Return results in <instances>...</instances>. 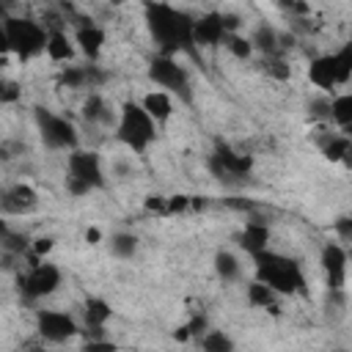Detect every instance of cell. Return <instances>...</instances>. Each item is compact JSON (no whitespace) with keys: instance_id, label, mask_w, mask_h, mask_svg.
<instances>
[{"instance_id":"33","label":"cell","mask_w":352,"mask_h":352,"mask_svg":"<svg viewBox=\"0 0 352 352\" xmlns=\"http://www.w3.org/2000/svg\"><path fill=\"white\" fill-rule=\"evenodd\" d=\"M267 72L272 74V77H278V80H289V66L283 63V58L280 55H272V58H267Z\"/></svg>"},{"instance_id":"36","label":"cell","mask_w":352,"mask_h":352,"mask_svg":"<svg viewBox=\"0 0 352 352\" xmlns=\"http://www.w3.org/2000/svg\"><path fill=\"white\" fill-rule=\"evenodd\" d=\"M30 248H33V256L41 258V256H47V253L55 248V239H52V236H36V239L30 242Z\"/></svg>"},{"instance_id":"11","label":"cell","mask_w":352,"mask_h":352,"mask_svg":"<svg viewBox=\"0 0 352 352\" xmlns=\"http://www.w3.org/2000/svg\"><path fill=\"white\" fill-rule=\"evenodd\" d=\"M66 173L82 179V182L91 184V187H102V184H104L102 162H99V154H96V151H77V148H74V151L69 154V160H66Z\"/></svg>"},{"instance_id":"38","label":"cell","mask_w":352,"mask_h":352,"mask_svg":"<svg viewBox=\"0 0 352 352\" xmlns=\"http://www.w3.org/2000/svg\"><path fill=\"white\" fill-rule=\"evenodd\" d=\"M187 327H190V333H192V338H201L209 327H206V316L204 314H198V316H192L190 322H187Z\"/></svg>"},{"instance_id":"23","label":"cell","mask_w":352,"mask_h":352,"mask_svg":"<svg viewBox=\"0 0 352 352\" xmlns=\"http://www.w3.org/2000/svg\"><path fill=\"white\" fill-rule=\"evenodd\" d=\"M214 272H217V278H220V280L231 283V280H236V278H239L242 264H239V258H236L234 253L220 250V253L214 256Z\"/></svg>"},{"instance_id":"3","label":"cell","mask_w":352,"mask_h":352,"mask_svg":"<svg viewBox=\"0 0 352 352\" xmlns=\"http://www.w3.org/2000/svg\"><path fill=\"white\" fill-rule=\"evenodd\" d=\"M47 38H50V30L41 28L36 19L6 14V19H3V52H16L22 60H28V58L47 50Z\"/></svg>"},{"instance_id":"32","label":"cell","mask_w":352,"mask_h":352,"mask_svg":"<svg viewBox=\"0 0 352 352\" xmlns=\"http://www.w3.org/2000/svg\"><path fill=\"white\" fill-rule=\"evenodd\" d=\"M190 201L192 195H184V192H176V195H168V214H182L190 209Z\"/></svg>"},{"instance_id":"5","label":"cell","mask_w":352,"mask_h":352,"mask_svg":"<svg viewBox=\"0 0 352 352\" xmlns=\"http://www.w3.org/2000/svg\"><path fill=\"white\" fill-rule=\"evenodd\" d=\"M148 80L154 85H160L168 94H179L184 99H190V77L187 69L173 58V55H157L148 63Z\"/></svg>"},{"instance_id":"42","label":"cell","mask_w":352,"mask_h":352,"mask_svg":"<svg viewBox=\"0 0 352 352\" xmlns=\"http://www.w3.org/2000/svg\"><path fill=\"white\" fill-rule=\"evenodd\" d=\"M226 204H228L231 209H245V212H250V209H253V204H250V201H236V198H228Z\"/></svg>"},{"instance_id":"22","label":"cell","mask_w":352,"mask_h":352,"mask_svg":"<svg viewBox=\"0 0 352 352\" xmlns=\"http://www.w3.org/2000/svg\"><path fill=\"white\" fill-rule=\"evenodd\" d=\"M253 47L258 52H264V58H272V55H280V44H278V33L270 28V25H258L256 33L250 36Z\"/></svg>"},{"instance_id":"1","label":"cell","mask_w":352,"mask_h":352,"mask_svg":"<svg viewBox=\"0 0 352 352\" xmlns=\"http://www.w3.org/2000/svg\"><path fill=\"white\" fill-rule=\"evenodd\" d=\"M146 28L154 38V44L160 47V55H173L179 50H190L195 44L192 38V28L195 19L170 6V3H146Z\"/></svg>"},{"instance_id":"6","label":"cell","mask_w":352,"mask_h":352,"mask_svg":"<svg viewBox=\"0 0 352 352\" xmlns=\"http://www.w3.org/2000/svg\"><path fill=\"white\" fill-rule=\"evenodd\" d=\"M36 124H38V132H41V140H44L47 148H69V151H74L77 129H74V124L69 118L38 107L36 110Z\"/></svg>"},{"instance_id":"25","label":"cell","mask_w":352,"mask_h":352,"mask_svg":"<svg viewBox=\"0 0 352 352\" xmlns=\"http://www.w3.org/2000/svg\"><path fill=\"white\" fill-rule=\"evenodd\" d=\"M110 253L116 258H132L138 253V236L129 231H118L110 236Z\"/></svg>"},{"instance_id":"12","label":"cell","mask_w":352,"mask_h":352,"mask_svg":"<svg viewBox=\"0 0 352 352\" xmlns=\"http://www.w3.org/2000/svg\"><path fill=\"white\" fill-rule=\"evenodd\" d=\"M192 38L198 47H217L220 41L226 44L228 38V30H226V22H223V14H204L195 19V28H192Z\"/></svg>"},{"instance_id":"28","label":"cell","mask_w":352,"mask_h":352,"mask_svg":"<svg viewBox=\"0 0 352 352\" xmlns=\"http://www.w3.org/2000/svg\"><path fill=\"white\" fill-rule=\"evenodd\" d=\"M226 47H228V52H231L236 60H250V58H253V52H256L253 41H250L248 36H239V33H228Z\"/></svg>"},{"instance_id":"46","label":"cell","mask_w":352,"mask_h":352,"mask_svg":"<svg viewBox=\"0 0 352 352\" xmlns=\"http://www.w3.org/2000/svg\"><path fill=\"white\" fill-rule=\"evenodd\" d=\"M341 165H344V168H349V170H352V143H349V148H346V151H344V157H341Z\"/></svg>"},{"instance_id":"47","label":"cell","mask_w":352,"mask_h":352,"mask_svg":"<svg viewBox=\"0 0 352 352\" xmlns=\"http://www.w3.org/2000/svg\"><path fill=\"white\" fill-rule=\"evenodd\" d=\"M338 228H341L344 234H349V236H352V214H349V217H346L344 223H338Z\"/></svg>"},{"instance_id":"45","label":"cell","mask_w":352,"mask_h":352,"mask_svg":"<svg viewBox=\"0 0 352 352\" xmlns=\"http://www.w3.org/2000/svg\"><path fill=\"white\" fill-rule=\"evenodd\" d=\"M85 239H88V242H91V245H96V242H99V239H102V234H99V231H96V228H88V231H85Z\"/></svg>"},{"instance_id":"34","label":"cell","mask_w":352,"mask_h":352,"mask_svg":"<svg viewBox=\"0 0 352 352\" xmlns=\"http://www.w3.org/2000/svg\"><path fill=\"white\" fill-rule=\"evenodd\" d=\"M143 206H146V212H157V214H168V198L165 195H146V201H143Z\"/></svg>"},{"instance_id":"13","label":"cell","mask_w":352,"mask_h":352,"mask_svg":"<svg viewBox=\"0 0 352 352\" xmlns=\"http://www.w3.org/2000/svg\"><path fill=\"white\" fill-rule=\"evenodd\" d=\"M0 206H3L6 214H28V212H33V209L38 206V195H36V190H33L30 184L16 182V184H11V187L3 192Z\"/></svg>"},{"instance_id":"41","label":"cell","mask_w":352,"mask_h":352,"mask_svg":"<svg viewBox=\"0 0 352 352\" xmlns=\"http://www.w3.org/2000/svg\"><path fill=\"white\" fill-rule=\"evenodd\" d=\"M223 22H226L228 33H236V28H239V16L236 14H223Z\"/></svg>"},{"instance_id":"19","label":"cell","mask_w":352,"mask_h":352,"mask_svg":"<svg viewBox=\"0 0 352 352\" xmlns=\"http://www.w3.org/2000/svg\"><path fill=\"white\" fill-rule=\"evenodd\" d=\"M82 316H85V324H88L91 330H102V327L107 324V319L113 316V308H110V302L102 300V297H88L85 305H82Z\"/></svg>"},{"instance_id":"35","label":"cell","mask_w":352,"mask_h":352,"mask_svg":"<svg viewBox=\"0 0 352 352\" xmlns=\"http://www.w3.org/2000/svg\"><path fill=\"white\" fill-rule=\"evenodd\" d=\"M66 190H69L72 195H77V198H80V195H88L94 187H91V184H85L82 179H77V176H69V173H66Z\"/></svg>"},{"instance_id":"17","label":"cell","mask_w":352,"mask_h":352,"mask_svg":"<svg viewBox=\"0 0 352 352\" xmlns=\"http://www.w3.org/2000/svg\"><path fill=\"white\" fill-rule=\"evenodd\" d=\"M239 245H242V250L250 253V256L267 250V245H270V228H267V223H261V220H248L245 228H242V234H239Z\"/></svg>"},{"instance_id":"48","label":"cell","mask_w":352,"mask_h":352,"mask_svg":"<svg viewBox=\"0 0 352 352\" xmlns=\"http://www.w3.org/2000/svg\"><path fill=\"white\" fill-rule=\"evenodd\" d=\"M278 3H280V6H286V8H294L300 0H278Z\"/></svg>"},{"instance_id":"24","label":"cell","mask_w":352,"mask_h":352,"mask_svg":"<svg viewBox=\"0 0 352 352\" xmlns=\"http://www.w3.org/2000/svg\"><path fill=\"white\" fill-rule=\"evenodd\" d=\"M330 118L341 129H352V94H341L330 99Z\"/></svg>"},{"instance_id":"39","label":"cell","mask_w":352,"mask_h":352,"mask_svg":"<svg viewBox=\"0 0 352 352\" xmlns=\"http://www.w3.org/2000/svg\"><path fill=\"white\" fill-rule=\"evenodd\" d=\"M311 107H314V116L316 118H330V102L322 99V102H314Z\"/></svg>"},{"instance_id":"16","label":"cell","mask_w":352,"mask_h":352,"mask_svg":"<svg viewBox=\"0 0 352 352\" xmlns=\"http://www.w3.org/2000/svg\"><path fill=\"white\" fill-rule=\"evenodd\" d=\"M44 52L55 63H72L74 55H77V41L66 30L55 28V30H50V38H47V50Z\"/></svg>"},{"instance_id":"10","label":"cell","mask_w":352,"mask_h":352,"mask_svg":"<svg viewBox=\"0 0 352 352\" xmlns=\"http://www.w3.org/2000/svg\"><path fill=\"white\" fill-rule=\"evenodd\" d=\"M209 168H212L214 176H245L253 168V157L236 154L234 148H228L226 143H220L214 148V154L209 157Z\"/></svg>"},{"instance_id":"30","label":"cell","mask_w":352,"mask_h":352,"mask_svg":"<svg viewBox=\"0 0 352 352\" xmlns=\"http://www.w3.org/2000/svg\"><path fill=\"white\" fill-rule=\"evenodd\" d=\"M336 55V69H338V85L352 80V41H346Z\"/></svg>"},{"instance_id":"21","label":"cell","mask_w":352,"mask_h":352,"mask_svg":"<svg viewBox=\"0 0 352 352\" xmlns=\"http://www.w3.org/2000/svg\"><path fill=\"white\" fill-rule=\"evenodd\" d=\"M248 302L253 305V308H270L272 302H278V292L270 286V283H264V280H250L248 283Z\"/></svg>"},{"instance_id":"40","label":"cell","mask_w":352,"mask_h":352,"mask_svg":"<svg viewBox=\"0 0 352 352\" xmlns=\"http://www.w3.org/2000/svg\"><path fill=\"white\" fill-rule=\"evenodd\" d=\"M294 30H289V33H278V44H280V50H289V47H294Z\"/></svg>"},{"instance_id":"18","label":"cell","mask_w":352,"mask_h":352,"mask_svg":"<svg viewBox=\"0 0 352 352\" xmlns=\"http://www.w3.org/2000/svg\"><path fill=\"white\" fill-rule=\"evenodd\" d=\"M140 104L146 107V113L157 121V124H165L170 116H173V99H170V94L168 91H148L143 99H140Z\"/></svg>"},{"instance_id":"7","label":"cell","mask_w":352,"mask_h":352,"mask_svg":"<svg viewBox=\"0 0 352 352\" xmlns=\"http://www.w3.org/2000/svg\"><path fill=\"white\" fill-rule=\"evenodd\" d=\"M60 286V270L55 264H30L28 275H22L19 280V292L25 294V300H41L50 297L55 289Z\"/></svg>"},{"instance_id":"44","label":"cell","mask_w":352,"mask_h":352,"mask_svg":"<svg viewBox=\"0 0 352 352\" xmlns=\"http://www.w3.org/2000/svg\"><path fill=\"white\" fill-rule=\"evenodd\" d=\"M190 209H192V212H201V209H206V198H201V195H192V201H190Z\"/></svg>"},{"instance_id":"8","label":"cell","mask_w":352,"mask_h":352,"mask_svg":"<svg viewBox=\"0 0 352 352\" xmlns=\"http://www.w3.org/2000/svg\"><path fill=\"white\" fill-rule=\"evenodd\" d=\"M36 330L44 341H52V344H63L80 333L74 316L63 311H44V308L36 314Z\"/></svg>"},{"instance_id":"15","label":"cell","mask_w":352,"mask_h":352,"mask_svg":"<svg viewBox=\"0 0 352 352\" xmlns=\"http://www.w3.org/2000/svg\"><path fill=\"white\" fill-rule=\"evenodd\" d=\"M308 80L322 88V91H330L338 85V69H336V55H316L308 66Z\"/></svg>"},{"instance_id":"31","label":"cell","mask_w":352,"mask_h":352,"mask_svg":"<svg viewBox=\"0 0 352 352\" xmlns=\"http://www.w3.org/2000/svg\"><path fill=\"white\" fill-rule=\"evenodd\" d=\"M28 248V236L22 234H11L8 228H3V250L11 256H22V250Z\"/></svg>"},{"instance_id":"14","label":"cell","mask_w":352,"mask_h":352,"mask_svg":"<svg viewBox=\"0 0 352 352\" xmlns=\"http://www.w3.org/2000/svg\"><path fill=\"white\" fill-rule=\"evenodd\" d=\"M74 41H77V50H80L91 63H96V58L102 55V47H104V30L88 19V22H82V25L74 30Z\"/></svg>"},{"instance_id":"27","label":"cell","mask_w":352,"mask_h":352,"mask_svg":"<svg viewBox=\"0 0 352 352\" xmlns=\"http://www.w3.org/2000/svg\"><path fill=\"white\" fill-rule=\"evenodd\" d=\"M60 82H63L66 88H91L88 66H74V63L63 66V72H60Z\"/></svg>"},{"instance_id":"20","label":"cell","mask_w":352,"mask_h":352,"mask_svg":"<svg viewBox=\"0 0 352 352\" xmlns=\"http://www.w3.org/2000/svg\"><path fill=\"white\" fill-rule=\"evenodd\" d=\"M82 118L88 124H113V113H110V107L104 104V99L96 91L88 94V99L82 102Z\"/></svg>"},{"instance_id":"4","label":"cell","mask_w":352,"mask_h":352,"mask_svg":"<svg viewBox=\"0 0 352 352\" xmlns=\"http://www.w3.org/2000/svg\"><path fill=\"white\" fill-rule=\"evenodd\" d=\"M154 126L157 121L146 113L140 102H124L118 110V124H116V138L135 154H143L154 143Z\"/></svg>"},{"instance_id":"26","label":"cell","mask_w":352,"mask_h":352,"mask_svg":"<svg viewBox=\"0 0 352 352\" xmlns=\"http://www.w3.org/2000/svg\"><path fill=\"white\" fill-rule=\"evenodd\" d=\"M198 341H201V349L204 352H231L234 349V341L223 330H206Z\"/></svg>"},{"instance_id":"29","label":"cell","mask_w":352,"mask_h":352,"mask_svg":"<svg viewBox=\"0 0 352 352\" xmlns=\"http://www.w3.org/2000/svg\"><path fill=\"white\" fill-rule=\"evenodd\" d=\"M349 143H352L349 135H330V138L322 143V154H324V160H330V162H341V157H344V151L349 148Z\"/></svg>"},{"instance_id":"43","label":"cell","mask_w":352,"mask_h":352,"mask_svg":"<svg viewBox=\"0 0 352 352\" xmlns=\"http://www.w3.org/2000/svg\"><path fill=\"white\" fill-rule=\"evenodd\" d=\"M173 338H176V341H190V338H192V333H190V327H187V324H182V327L173 333Z\"/></svg>"},{"instance_id":"9","label":"cell","mask_w":352,"mask_h":352,"mask_svg":"<svg viewBox=\"0 0 352 352\" xmlns=\"http://www.w3.org/2000/svg\"><path fill=\"white\" fill-rule=\"evenodd\" d=\"M319 264H322V270H324L327 289H330V292H341L344 283H346V264H349L346 250H344L338 242H327V245L322 248Z\"/></svg>"},{"instance_id":"37","label":"cell","mask_w":352,"mask_h":352,"mask_svg":"<svg viewBox=\"0 0 352 352\" xmlns=\"http://www.w3.org/2000/svg\"><path fill=\"white\" fill-rule=\"evenodd\" d=\"M19 96H22V88H19L16 82H3V88H0V102H3V104L16 102Z\"/></svg>"},{"instance_id":"2","label":"cell","mask_w":352,"mask_h":352,"mask_svg":"<svg viewBox=\"0 0 352 352\" xmlns=\"http://www.w3.org/2000/svg\"><path fill=\"white\" fill-rule=\"evenodd\" d=\"M253 261H256V278L270 283L278 294H305L308 292L305 275H302V270L294 258L261 250V253L253 256Z\"/></svg>"}]
</instances>
